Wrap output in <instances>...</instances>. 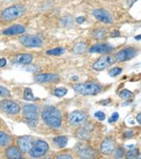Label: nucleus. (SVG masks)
Listing matches in <instances>:
<instances>
[{"label":"nucleus","mask_w":141,"mask_h":159,"mask_svg":"<svg viewBox=\"0 0 141 159\" xmlns=\"http://www.w3.org/2000/svg\"><path fill=\"white\" fill-rule=\"evenodd\" d=\"M42 119L43 122L51 127L57 129L62 124V115L61 112L55 107L48 106L45 107L42 111Z\"/></svg>","instance_id":"1"},{"label":"nucleus","mask_w":141,"mask_h":159,"mask_svg":"<svg viewBox=\"0 0 141 159\" xmlns=\"http://www.w3.org/2000/svg\"><path fill=\"white\" fill-rule=\"evenodd\" d=\"M26 11V8L23 4H16L13 6H11L9 8H6L0 14L1 18L4 22H12L14 20H17L18 18L22 17Z\"/></svg>","instance_id":"2"},{"label":"nucleus","mask_w":141,"mask_h":159,"mask_svg":"<svg viewBox=\"0 0 141 159\" xmlns=\"http://www.w3.org/2000/svg\"><path fill=\"white\" fill-rule=\"evenodd\" d=\"M74 90L81 95H96L102 90V87L95 82H86L74 85Z\"/></svg>","instance_id":"3"},{"label":"nucleus","mask_w":141,"mask_h":159,"mask_svg":"<svg viewBox=\"0 0 141 159\" xmlns=\"http://www.w3.org/2000/svg\"><path fill=\"white\" fill-rule=\"evenodd\" d=\"M39 109H40L39 106L33 105V104H27L23 107V109H22L23 116L27 120L30 126H35L37 124Z\"/></svg>","instance_id":"4"},{"label":"nucleus","mask_w":141,"mask_h":159,"mask_svg":"<svg viewBox=\"0 0 141 159\" xmlns=\"http://www.w3.org/2000/svg\"><path fill=\"white\" fill-rule=\"evenodd\" d=\"M49 150V145L47 144L46 141L38 139L36 141H34V144L29 151V155L32 158H39L46 154V152Z\"/></svg>","instance_id":"5"},{"label":"nucleus","mask_w":141,"mask_h":159,"mask_svg":"<svg viewBox=\"0 0 141 159\" xmlns=\"http://www.w3.org/2000/svg\"><path fill=\"white\" fill-rule=\"evenodd\" d=\"M20 43L25 47H40L43 43L42 37L38 35H24L19 39Z\"/></svg>","instance_id":"6"},{"label":"nucleus","mask_w":141,"mask_h":159,"mask_svg":"<svg viewBox=\"0 0 141 159\" xmlns=\"http://www.w3.org/2000/svg\"><path fill=\"white\" fill-rule=\"evenodd\" d=\"M0 109L7 114L16 115L20 112L21 107L14 101L9 100V99H4L2 101H0Z\"/></svg>","instance_id":"7"},{"label":"nucleus","mask_w":141,"mask_h":159,"mask_svg":"<svg viewBox=\"0 0 141 159\" xmlns=\"http://www.w3.org/2000/svg\"><path fill=\"white\" fill-rule=\"evenodd\" d=\"M87 113L83 110H75L69 116V122L72 126L83 124L87 120Z\"/></svg>","instance_id":"8"},{"label":"nucleus","mask_w":141,"mask_h":159,"mask_svg":"<svg viewBox=\"0 0 141 159\" xmlns=\"http://www.w3.org/2000/svg\"><path fill=\"white\" fill-rule=\"evenodd\" d=\"M111 64H113V58L110 56H102L93 63L92 68L95 71L101 72L109 67Z\"/></svg>","instance_id":"9"},{"label":"nucleus","mask_w":141,"mask_h":159,"mask_svg":"<svg viewBox=\"0 0 141 159\" xmlns=\"http://www.w3.org/2000/svg\"><path fill=\"white\" fill-rule=\"evenodd\" d=\"M137 54V51L134 48L128 47V48H124L121 51H119L116 55H115V61L117 62H123L126 60H129L133 57H134Z\"/></svg>","instance_id":"10"},{"label":"nucleus","mask_w":141,"mask_h":159,"mask_svg":"<svg viewBox=\"0 0 141 159\" xmlns=\"http://www.w3.org/2000/svg\"><path fill=\"white\" fill-rule=\"evenodd\" d=\"M34 144V139L30 136H23L17 139V146L24 152H28Z\"/></svg>","instance_id":"11"},{"label":"nucleus","mask_w":141,"mask_h":159,"mask_svg":"<svg viewBox=\"0 0 141 159\" xmlns=\"http://www.w3.org/2000/svg\"><path fill=\"white\" fill-rule=\"evenodd\" d=\"M92 15L99 21L104 23V24H110L112 22V16L111 14L105 10L102 9H95L92 11Z\"/></svg>","instance_id":"12"},{"label":"nucleus","mask_w":141,"mask_h":159,"mask_svg":"<svg viewBox=\"0 0 141 159\" xmlns=\"http://www.w3.org/2000/svg\"><path fill=\"white\" fill-rule=\"evenodd\" d=\"M75 151L79 157L81 158H91L96 154L95 150L87 146V145H78L75 148Z\"/></svg>","instance_id":"13"},{"label":"nucleus","mask_w":141,"mask_h":159,"mask_svg":"<svg viewBox=\"0 0 141 159\" xmlns=\"http://www.w3.org/2000/svg\"><path fill=\"white\" fill-rule=\"evenodd\" d=\"M90 53H98V54H108L113 51V46L109 43H97L92 45L89 50Z\"/></svg>","instance_id":"14"},{"label":"nucleus","mask_w":141,"mask_h":159,"mask_svg":"<svg viewBox=\"0 0 141 159\" xmlns=\"http://www.w3.org/2000/svg\"><path fill=\"white\" fill-rule=\"evenodd\" d=\"M34 79L38 83H49L57 81L59 79V75L57 74H40L35 75Z\"/></svg>","instance_id":"15"},{"label":"nucleus","mask_w":141,"mask_h":159,"mask_svg":"<svg viewBox=\"0 0 141 159\" xmlns=\"http://www.w3.org/2000/svg\"><path fill=\"white\" fill-rule=\"evenodd\" d=\"M25 32V27L22 25H11L10 27L6 28L3 31L4 35H9V36H13V35H20Z\"/></svg>","instance_id":"16"},{"label":"nucleus","mask_w":141,"mask_h":159,"mask_svg":"<svg viewBox=\"0 0 141 159\" xmlns=\"http://www.w3.org/2000/svg\"><path fill=\"white\" fill-rule=\"evenodd\" d=\"M115 150V142L111 138L105 139L101 144V152L103 154H110Z\"/></svg>","instance_id":"17"},{"label":"nucleus","mask_w":141,"mask_h":159,"mask_svg":"<svg viewBox=\"0 0 141 159\" xmlns=\"http://www.w3.org/2000/svg\"><path fill=\"white\" fill-rule=\"evenodd\" d=\"M92 129L93 127L92 125L90 124L89 127V125L83 127V128H80L76 131V138L81 139V140H88L90 139L91 137V132H92Z\"/></svg>","instance_id":"18"},{"label":"nucleus","mask_w":141,"mask_h":159,"mask_svg":"<svg viewBox=\"0 0 141 159\" xmlns=\"http://www.w3.org/2000/svg\"><path fill=\"white\" fill-rule=\"evenodd\" d=\"M5 154L10 159H20L22 157V151L19 149V147L9 146L6 149Z\"/></svg>","instance_id":"19"},{"label":"nucleus","mask_w":141,"mask_h":159,"mask_svg":"<svg viewBox=\"0 0 141 159\" xmlns=\"http://www.w3.org/2000/svg\"><path fill=\"white\" fill-rule=\"evenodd\" d=\"M17 63L19 64H22V65H29L30 63L32 62L33 60V57L30 55V54H21V55H18L17 56Z\"/></svg>","instance_id":"20"},{"label":"nucleus","mask_w":141,"mask_h":159,"mask_svg":"<svg viewBox=\"0 0 141 159\" xmlns=\"http://www.w3.org/2000/svg\"><path fill=\"white\" fill-rule=\"evenodd\" d=\"M54 143L59 147V148H64L66 147L67 143H68V138L65 137V136H59V137H57L53 139Z\"/></svg>","instance_id":"21"},{"label":"nucleus","mask_w":141,"mask_h":159,"mask_svg":"<svg viewBox=\"0 0 141 159\" xmlns=\"http://www.w3.org/2000/svg\"><path fill=\"white\" fill-rule=\"evenodd\" d=\"M10 142H11V137L7 133L0 131V146H7L9 145Z\"/></svg>","instance_id":"22"},{"label":"nucleus","mask_w":141,"mask_h":159,"mask_svg":"<svg viewBox=\"0 0 141 159\" xmlns=\"http://www.w3.org/2000/svg\"><path fill=\"white\" fill-rule=\"evenodd\" d=\"M86 48H87V43H84V42H80V43H77L74 46L73 51H74V53H75V54H82V53L85 52Z\"/></svg>","instance_id":"23"},{"label":"nucleus","mask_w":141,"mask_h":159,"mask_svg":"<svg viewBox=\"0 0 141 159\" xmlns=\"http://www.w3.org/2000/svg\"><path fill=\"white\" fill-rule=\"evenodd\" d=\"M66 52V50L62 47H57V48H54V49H51V50H48L46 52L47 55H51V56H60L62 54H64Z\"/></svg>","instance_id":"24"},{"label":"nucleus","mask_w":141,"mask_h":159,"mask_svg":"<svg viewBox=\"0 0 141 159\" xmlns=\"http://www.w3.org/2000/svg\"><path fill=\"white\" fill-rule=\"evenodd\" d=\"M24 99L26 101H34L35 97H34V94L31 90V89L29 88H25L24 90Z\"/></svg>","instance_id":"25"},{"label":"nucleus","mask_w":141,"mask_h":159,"mask_svg":"<svg viewBox=\"0 0 141 159\" xmlns=\"http://www.w3.org/2000/svg\"><path fill=\"white\" fill-rule=\"evenodd\" d=\"M73 23H74V20L70 16L62 17L60 20V25L63 26H70V25H73Z\"/></svg>","instance_id":"26"},{"label":"nucleus","mask_w":141,"mask_h":159,"mask_svg":"<svg viewBox=\"0 0 141 159\" xmlns=\"http://www.w3.org/2000/svg\"><path fill=\"white\" fill-rule=\"evenodd\" d=\"M105 34H107V30L101 28V29H97V30L94 31V32H93V37L95 39L100 40V39H102L105 36Z\"/></svg>","instance_id":"27"},{"label":"nucleus","mask_w":141,"mask_h":159,"mask_svg":"<svg viewBox=\"0 0 141 159\" xmlns=\"http://www.w3.org/2000/svg\"><path fill=\"white\" fill-rule=\"evenodd\" d=\"M120 96L122 99H124V100H128V99H130L133 96V93L130 90H128V89H122L120 92Z\"/></svg>","instance_id":"28"},{"label":"nucleus","mask_w":141,"mask_h":159,"mask_svg":"<svg viewBox=\"0 0 141 159\" xmlns=\"http://www.w3.org/2000/svg\"><path fill=\"white\" fill-rule=\"evenodd\" d=\"M67 89L65 88H57L54 91V95L57 97H63L64 95H66Z\"/></svg>","instance_id":"29"},{"label":"nucleus","mask_w":141,"mask_h":159,"mask_svg":"<svg viewBox=\"0 0 141 159\" xmlns=\"http://www.w3.org/2000/svg\"><path fill=\"white\" fill-rule=\"evenodd\" d=\"M11 96V92L8 89H6L5 87L0 85V97H10Z\"/></svg>","instance_id":"30"},{"label":"nucleus","mask_w":141,"mask_h":159,"mask_svg":"<svg viewBox=\"0 0 141 159\" xmlns=\"http://www.w3.org/2000/svg\"><path fill=\"white\" fill-rule=\"evenodd\" d=\"M138 153H139V152H138L137 149L132 148V150H130V151L127 152L126 156H127L128 158H135V157H137Z\"/></svg>","instance_id":"31"},{"label":"nucleus","mask_w":141,"mask_h":159,"mask_svg":"<svg viewBox=\"0 0 141 159\" xmlns=\"http://www.w3.org/2000/svg\"><path fill=\"white\" fill-rule=\"evenodd\" d=\"M121 72H122V69H121V68L115 67V68H113V69H111V70L109 71L108 75H109L110 76L114 77V76H117V75H121Z\"/></svg>","instance_id":"32"},{"label":"nucleus","mask_w":141,"mask_h":159,"mask_svg":"<svg viewBox=\"0 0 141 159\" xmlns=\"http://www.w3.org/2000/svg\"><path fill=\"white\" fill-rule=\"evenodd\" d=\"M124 153L125 152H124V150L122 148H118L115 151V157L116 158H121V157H123Z\"/></svg>","instance_id":"33"},{"label":"nucleus","mask_w":141,"mask_h":159,"mask_svg":"<svg viewBox=\"0 0 141 159\" xmlns=\"http://www.w3.org/2000/svg\"><path fill=\"white\" fill-rule=\"evenodd\" d=\"M94 117L96 119H98L99 120H103L105 119V114L102 111H97L94 113Z\"/></svg>","instance_id":"34"},{"label":"nucleus","mask_w":141,"mask_h":159,"mask_svg":"<svg viewBox=\"0 0 141 159\" xmlns=\"http://www.w3.org/2000/svg\"><path fill=\"white\" fill-rule=\"evenodd\" d=\"M119 118H120V115H119V113L115 112V113H113V114H112V116L109 118V120H108V122H109V123L116 122V121L119 120Z\"/></svg>","instance_id":"35"},{"label":"nucleus","mask_w":141,"mask_h":159,"mask_svg":"<svg viewBox=\"0 0 141 159\" xmlns=\"http://www.w3.org/2000/svg\"><path fill=\"white\" fill-rule=\"evenodd\" d=\"M57 158H59V159H61V158H67V159H72L73 158V156L72 155H70V154H60V155H58Z\"/></svg>","instance_id":"36"},{"label":"nucleus","mask_w":141,"mask_h":159,"mask_svg":"<svg viewBox=\"0 0 141 159\" xmlns=\"http://www.w3.org/2000/svg\"><path fill=\"white\" fill-rule=\"evenodd\" d=\"M6 64H7L6 58H4V57L0 58V67H4V66H6Z\"/></svg>","instance_id":"37"},{"label":"nucleus","mask_w":141,"mask_h":159,"mask_svg":"<svg viewBox=\"0 0 141 159\" xmlns=\"http://www.w3.org/2000/svg\"><path fill=\"white\" fill-rule=\"evenodd\" d=\"M84 22H85V17L79 16V17L76 18V23H77V24H83Z\"/></svg>","instance_id":"38"},{"label":"nucleus","mask_w":141,"mask_h":159,"mask_svg":"<svg viewBox=\"0 0 141 159\" xmlns=\"http://www.w3.org/2000/svg\"><path fill=\"white\" fill-rule=\"evenodd\" d=\"M133 135H134V132H133V131H131V130L126 131V132H125V134H124V136H125L126 138H132V137H133Z\"/></svg>","instance_id":"39"},{"label":"nucleus","mask_w":141,"mask_h":159,"mask_svg":"<svg viewBox=\"0 0 141 159\" xmlns=\"http://www.w3.org/2000/svg\"><path fill=\"white\" fill-rule=\"evenodd\" d=\"M136 120H137V122H138L139 124H141V113L137 114V116H136Z\"/></svg>","instance_id":"40"},{"label":"nucleus","mask_w":141,"mask_h":159,"mask_svg":"<svg viewBox=\"0 0 141 159\" xmlns=\"http://www.w3.org/2000/svg\"><path fill=\"white\" fill-rule=\"evenodd\" d=\"M117 36H120V32H118V31H115L114 34H111V37H117Z\"/></svg>","instance_id":"41"},{"label":"nucleus","mask_w":141,"mask_h":159,"mask_svg":"<svg viewBox=\"0 0 141 159\" xmlns=\"http://www.w3.org/2000/svg\"><path fill=\"white\" fill-rule=\"evenodd\" d=\"M134 39H135L136 41H139V40H141V35H136V36L134 37Z\"/></svg>","instance_id":"42"},{"label":"nucleus","mask_w":141,"mask_h":159,"mask_svg":"<svg viewBox=\"0 0 141 159\" xmlns=\"http://www.w3.org/2000/svg\"><path fill=\"white\" fill-rule=\"evenodd\" d=\"M77 79H78V78H77V76H75V77L73 76V80H77Z\"/></svg>","instance_id":"43"}]
</instances>
